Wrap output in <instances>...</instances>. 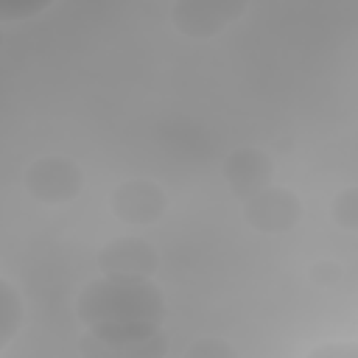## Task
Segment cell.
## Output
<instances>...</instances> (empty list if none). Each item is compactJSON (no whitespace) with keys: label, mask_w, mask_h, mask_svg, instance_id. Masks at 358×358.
<instances>
[{"label":"cell","mask_w":358,"mask_h":358,"mask_svg":"<svg viewBox=\"0 0 358 358\" xmlns=\"http://www.w3.org/2000/svg\"><path fill=\"white\" fill-rule=\"evenodd\" d=\"M78 319L90 333L112 341L117 350L162 330L165 299L151 280L101 277L84 285L76 302Z\"/></svg>","instance_id":"1"},{"label":"cell","mask_w":358,"mask_h":358,"mask_svg":"<svg viewBox=\"0 0 358 358\" xmlns=\"http://www.w3.org/2000/svg\"><path fill=\"white\" fill-rule=\"evenodd\" d=\"M25 190L45 204H64L73 201L84 187L81 168L67 157H39L22 173Z\"/></svg>","instance_id":"2"},{"label":"cell","mask_w":358,"mask_h":358,"mask_svg":"<svg viewBox=\"0 0 358 358\" xmlns=\"http://www.w3.org/2000/svg\"><path fill=\"white\" fill-rule=\"evenodd\" d=\"M299 218H302V201L288 187L268 185L266 190H260L243 201V221L252 229L266 232V235L288 232L299 224Z\"/></svg>","instance_id":"3"},{"label":"cell","mask_w":358,"mask_h":358,"mask_svg":"<svg viewBox=\"0 0 358 358\" xmlns=\"http://www.w3.org/2000/svg\"><path fill=\"white\" fill-rule=\"evenodd\" d=\"M159 266L157 249L145 238L123 235L101 246L98 252V268L103 277L115 280H151V274Z\"/></svg>","instance_id":"4"},{"label":"cell","mask_w":358,"mask_h":358,"mask_svg":"<svg viewBox=\"0 0 358 358\" xmlns=\"http://www.w3.org/2000/svg\"><path fill=\"white\" fill-rule=\"evenodd\" d=\"M109 207L123 224L145 227V224H154L157 218H162V213L168 207V196L151 179H129L112 190Z\"/></svg>","instance_id":"5"},{"label":"cell","mask_w":358,"mask_h":358,"mask_svg":"<svg viewBox=\"0 0 358 358\" xmlns=\"http://www.w3.org/2000/svg\"><path fill=\"white\" fill-rule=\"evenodd\" d=\"M243 11H246L243 3L185 0V3H176L171 8V17H173L176 31H182L187 36H196V39H207V36H215L218 31H224L229 22H235Z\"/></svg>","instance_id":"6"},{"label":"cell","mask_w":358,"mask_h":358,"mask_svg":"<svg viewBox=\"0 0 358 358\" xmlns=\"http://www.w3.org/2000/svg\"><path fill=\"white\" fill-rule=\"evenodd\" d=\"M271 176H274V162L263 148L243 145V148H235L224 159V179L229 190L243 201L266 190L271 185Z\"/></svg>","instance_id":"7"},{"label":"cell","mask_w":358,"mask_h":358,"mask_svg":"<svg viewBox=\"0 0 358 358\" xmlns=\"http://www.w3.org/2000/svg\"><path fill=\"white\" fill-rule=\"evenodd\" d=\"M22 296L17 294V288L0 277V352L14 341V336L22 327Z\"/></svg>","instance_id":"8"},{"label":"cell","mask_w":358,"mask_h":358,"mask_svg":"<svg viewBox=\"0 0 358 358\" xmlns=\"http://www.w3.org/2000/svg\"><path fill=\"white\" fill-rule=\"evenodd\" d=\"M165 352H168V338L162 330L120 347V358H165Z\"/></svg>","instance_id":"9"},{"label":"cell","mask_w":358,"mask_h":358,"mask_svg":"<svg viewBox=\"0 0 358 358\" xmlns=\"http://www.w3.org/2000/svg\"><path fill=\"white\" fill-rule=\"evenodd\" d=\"M330 213H333V218H336L338 227L355 229V227H358V190H355V187L341 190V193L333 199Z\"/></svg>","instance_id":"10"},{"label":"cell","mask_w":358,"mask_h":358,"mask_svg":"<svg viewBox=\"0 0 358 358\" xmlns=\"http://www.w3.org/2000/svg\"><path fill=\"white\" fill-rule=\"evenodd\" d=\"M185 358H238V352L232 350L229 341L218 336H201L187 347Z\"/></svg>","instance_id":"11"},{"label":"cell","mask_w":358,"mask_h":358,"mask_svg":"<svg viewBox=\"0 0 358 358\" xmlns=\"http://www.w3.org/2000/svg\"><path fill=\"white\" fill-rule=\"evenodd\" d=\"M42 8H48V3H0V22L28 20V17L39 14Z\"/></svg>","instance_id":"12"},{"label":"cell","mask_w":358,"mask_h":358,"mask_svg":"<svg viewBox=\"0 0 358 358\" xmlns=\"http://www.w3.org/2000/svg\"><path fill=\"white\" fill-rule=\"evenodd\" d=\"M305 358H358V347L352 341H336V344H322L310 350Z\"/></svg>","instance_id":"13"},{"label":"cell","mask_w":358,"mask_h":358,"mask_svg":"<svg viewBox=\"0 0 358 358\" xmlns=\"http://www.w3.org/2000/svg\"><path fill=\"white\" fill-rule=\"evenodd\" d=\"M310 280L316 285H322V288H330V285H336L341 280V266L333 263V260H322V263L310 266Z\"/></svg>","instance_id":"14"},{"label":"cell","mask_w":358,"mask_h":358,"mask_svg":"<svg viewBox=\"0 0 358 358\" xmlns=\"http://www.w3.org/2000/svg\"><path fill=\"white\" fill-rule=\"evenodd\" d=\"M0 42H3V36H0Z\"/></svg>","instance_id":"15"}]
</instances>
